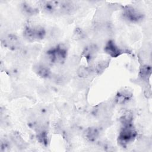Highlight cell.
<instances>
[{
  "label": "cell",
  "mask_w": 152,
  "mask_h": 152,
  "mask_svg": "<svg viewBox=\"0 0 152 152\" xmlns=\"http://www.w3.org/2000/svg\"><path fill=\"white\" fill-rule=\"evenodd\" d=\"M22 10L23 11V12L27 15H33L38 12L36 8H33L31 5L26 3H24L23 4Z\"/></svg>",
  "instance_id": "cell-10"
},
{
  "label": "cell",
  "mask_w": 152,
  "mask_h": 152,
  "mask_svg": "<svg viewBox=\"0 0 152 152\" xmlns=\"http://www.w3.org/2000/svg\"><path fill=\"white\" fill-rule=\"evenodd\" d=\"M46 32L44 28L39 26L27 25L24 30V37L28 40H39L44 38Z\"/></svg>",
  "instance_id": "cell-2"
},
{
  "label": "cell",
  "mask_w": 152,
  "mask_h": 152,
  "mask_svg": "<svg viewBox=\"0 0 152 152\" xmlns=\"http://www.w3.org/2000/svg\"><path fill=\"white\" fill-rule=\"evenodd\" d=\"M105 52L113 58H116L119 56L122 52V50L113 41H109L105 45L104 49Z\"/></svg>",
  "instance_id": "cell-5"
},
{
  "label": "cell",
  "mask_w": 152,
  "mask_h": 152,
  "mask_svg": "<svg viewBox=\"0 0 152 152\" xmlns=\"http://www.w3.org/2000/svg\"><path fill=\"white\" fill-rule=\"evenodd\" d=\"M34 70L38 75L42 78H48L50 74V71L49 68L44 65H37L34 66Z\"/></svg>",
  "instance_id": "cell-7"
},
{
  "label": "cell",
  "mask_w": 152,
  "mask_h": 152,
  "mask_svg": "<svg viewBox=\"0 0 152 152\" xmlns=\"http://www.w3.org/2000/svg\"><path fill=\"white\" fill-rule=\"evenodd\" d=\"M91 72V70L90 68L81 66L78 70V75L81 77H88Z\"/></svg>",
  "instance_id": "cell-11"
},
{
  "label": "cell",
  "mask_w": 152,
  "mask_h": 152,
  "mask_svg": "<svg viewBox=\"0 0 152 152\" xmlns=\"http://www.w3.org/2000/svg\"><path fill=\"white\" fill-rule=\"evenodd\" d=\"M122 127L118 136V142L122 145H126L134 140L137 136V132L132 122L131 114H125L121 119Z\"/></svg>",
  "instance_id": "cell-1"
},
{
  "label": "cell",
  "mask_w": 152,
  "mask_h": 152,
  "mask_svg": "<svg viewBox=\"0 0 152 152\" xmlns=\"http://www.w3.org/2000/svg\"><path fill=\"white\" fill-rule=\"evenodd\" d=\"M48 59L52 63L61 64L66 57L67 50L65 46L62 45H58L47 52Z\"/></svg>",
  "instance_id": "cell-3"
},
{
  "label": "cell",
  "mask_w": 152,
  "mask_h": 152,
  "mask_svg": "<svg viewBox=\"0 0 152 152\" xmlns=\"http://www.w3.org/2000/svg\"><path fill=\"white\" fill-rule=\"evenodd\" d=\"M4 45L8 48L15 50L19 48L20 41L17 37L14 35H8L4 40Z\"/></svg>",
  "instance_id": "cell-6"
},
{
  "label": "cell",
  "mask_w": 152,
  "mask_h": 152,
  "mask_svg": "<svg viewBox=\"0 0 152 152\" xmlns=\"http://www.w3.org/2000/svg\"><path fill=\"white\" fill-rule=\"evenodd\" d=\"M131 97V94L128 91H122L119 92L116 95V101L119 104H122L128 100Z\"/></svg>",
  "instance_id": "cell-8"
},
{
  "label": "cell",
  "mask_w": 152,
  "mask_h": 152,
  "mask_svg": "<svg viewBox=\"0 0 152 152\" xmlns=\"http://www.w3.org/2000/svg\"><path fill=\"white\" fill-rule=\"evenodd\" d=\"M12 138L14 140V141L17 145L21 146L24 144V141L21 138V137L20 136V135L17 134H14L12 137Z\"/></svg>",
  "instance_id": "cell-12"
},
{
  "label": "cell",
  "mask_w": 152,
  "mask_h": 152,
  "mask_svg": "<svg viewBox=\"0 0 152 152\" xmlns=\"http://www.w3.org/2000/svg\"><path fill=\"white\" fill-rule=\"evenodd\" d=\"M124 17L131 22H138L143 18L142 14L132 7H127L124 10Z\"/></svg>",
  "instance_id": "cell-4"
},
{
  "label": "cell",
  "mask_w": 152,
  "mask_h": 152,
  "mask_svg": "<svg viewBox=\"0 0 152 152\" xmlns=\"http://www.w3.org/2000/svg\"><path fill=\"white\" fill-rule=\"evenodd\" d=\"M85 135L86 137L90 141H94L97 138L99 135V132L95 128H89L86 130Z\"/></svg>",
  "instance_id": "cell-9"
}]
</instances>
